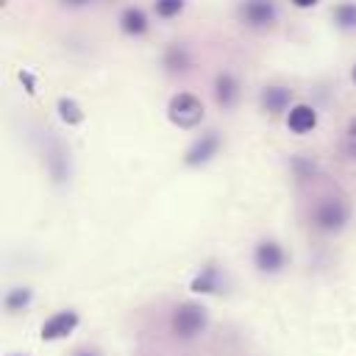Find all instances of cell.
Listing matches in <instances>:
<instances>
[{"label":"cell","mask_w":356,"mask_h":356,"mask_svg":"<svg viewBox=\"0 0 356 356\" xmlns=\"http://www.w3.org/2000/svg\"><path fill=\"white\" fill-rule=\"evenodd\" d=\"M42 156H44V170H47L50 181H53L56 186H64V184L72 178L70 147H67L53 131H44V139H42Z\"/></svg>","instance_id":"1"},{"label":"cell","mask_w":356,"mask_h":356,"mask_svg":"<svg viewBox=\"0 0 356 356\" xmlns=\"http://www.w3.org/2000/svg\"><path fill=\"white\" fill-rule=\"evenodd\" d=\"M167 120L175 128H184V131L197 128L203 122V103H200V97L192 95V92H175L167 100Z\"/></svg>","instance_id":"2"},{"label":"cell","mask_w":356,"mask_h":356,"mask_svg":"<svg viewBox=\"0 0 356 356\" xmlns=\"http://www.w3.org/2000/svg\"><path fill=\"white\" fill-rule=\"evenodd\" d=\"M348 220H350V203H348L345 197H339V195L317 200V206H314V211H312L314 228H320V231H325V234L342 231V228L348 225Z\"/></svg>","instance_id":"3"},{"label":"cell","mask_w":356,"mask_h":356,"mask_svg":"<svg viewBox=\"0 0 356 356\" xmlns=\"http://www.w3.org/2000/svg\"><path fill=\"white\" fill-rule=\"evenodd\" d=\"M170 323H172L175 337H181V339H192V337H197V334L206 328V309H203L200 303H195V300L178 303V306L172 309Z\"/></svg>","instance_id":"4"},{"label":"cell","mask_w":356,"mask_h":356,"mask_svg":"<svg viewBox=\"0 0 356 356\" xmlns=\"http://www.w3.org/2000/svg\"><path fill=\"white\" fill-rule=\"evenodd\" d=\"M242 25L253 31H267L278 22V3L275 0H242L236 8Z\"/></svg>","instance_id":"5"},{"label":"cell","mask_w":356,"mask_h":356,"mask_svg":"<svg viewBox=\"0 0 356 356\" xmlns=\"http://www.w3.org/2000/svg\"><path fill=\"white\" fill-rule=\"evenodd\" d=\"M220 147H222L220 134H217V131H203V134L195 136L192 145L186 147L184 164H186V167H203V164H209V161L220 153Z\"/></svg>","instance_id":"6"},{"label":"cell","mask_w":356,"mask_h":356,"mask_svg":"<svg viewBox=\"0 0 356 356\" xmlns=\"http://www.w3.org/2000/svg\"><path fill=\"white\" fill-rule=\"evenodd\" d=\"M253 264L259 273H281L286 267V250L275 242V239H261L256 248H253Z\"/></svg>","instance_id":"7"},{"label":"cell","mask_w":356,"mask_h":356,"mask_svg":"<svg viewBox=\"0 0 356 356\" xmlns=\"http://www.w3.org/2000/svg\"><path fill=\"white\" fill-rule=\"evenodd\" d=\"M75 325H78V314L72 309H61V312H56V314H50L44 320V325H42L39 334H42V339L53 342V339H64L67 334H72Z\"/></svg>","instance_id":"8"},{"label":"cell","mask_w":356,"mask_h":356,"mask_svg":"<svg viewBox=\"0 0 356 356\" xmlns=\"http://www.w3.org/2000/svg\"><path fill=\"white\" fill-rule=\"evenodd\" d=\"M259 106L267 114H284L286 108H292V89L281 83H270L259 92Z\"/></svg>","instance_id":"9"},{"label":"cell","mask_w":356,"mask_h":356,"mask_svg":"<svg viewBox=\"0 0 356 356\" xmlns=\"http://www.w3.org/2000/svg\"><path fill=\"white\" fill-rule=\"evenodd\" d=\"M214 100H217V106L222 111H228V108H234L239 103V81H236L234 72L222 70V72L214 75Z\"/></svg>","instance_id":"10"},{"label":"cell","mask_w":356,"mask_h":356,"mask_svg":"<svg viewBox=\"0 0 356 356\" xmlns=\"http://www.w3.org/2000/svg\"><path fill=\"white\" fill-rule=\"evenodd\" d=\"M286 128L292 131V134H312L314 128H317V111H314V106H309V103H295L289 111H286Z\"/></svg>","instance_id":"11"},{"label":"cell","mask_w":356,"mask_h":356,"mask_svg":"<svg viewBox=\"0 0 356 356\" xmlns=\"http://www.w3.org/2000/svg\"><path fill=\"white\" fill-rule=\"evenodd\" d=\"M189 289H192L195 295H217V292L222 289V270H220L217 264L200 267V273L192 278Z\"/></svg>","instance_id":"12"},{"label":"cell","mask_w":356,"mask_h":356,"mask_svg":"<svg viewBox=\"0 0 356 356\" xmlns=\"http://www.w3.org/2000/svg\"><path fill=\"white\" fill-rule=\"evenodd\" d=\"M117 22H120V31L125 36H145L147 28H150V19H147V14L139 6H125L120 11V19Z\"/></svg>","instance_id":"13"},{"label":"cell","mask_w":356,"mask_h":356,"mask_svg":"<svg viewBox=\"0 0 356 356\" xmlns=\"http://www.w3.org/2000/svg\"><path fill=\"white\" fill-rule=\"evenodd\" d=\"M161 64H164V70L167 72H172V75H178V72H189L192 70V53H189V47L186 44H167L164 47V56H161Z\"/></svg>","instance_id":"14"},{"label":"cell","mask_w":356,"mask_h":356,"mask_svg":"<svg viewBox=\"0 0 356 356\" xmlns=\"http://www.w3.org/2000/svg\"><path fill=\"white\" fill-rule=\"evenodd\" d=\"M56 111H58V120L64 122V125H81L83 122V108H81V103L75 100V97H58L56 100Z\"/></svg>","instance_id":"15"},{"label":"cell","mask_w":356,"mask_h":356,"mask_svg":"<svg viewBox=\"0 0 356 356\" xmlns=\"http://www.w3.org/2000/svg\"><path fill=\"white\" fill-rule=\"evenodd\" d=\"M331 19L339 31H356V0H342L331 8Z\"/></svg>","instance_id":"16"},{"label":"cell","mask_w":356,"mask_h":356,"mask_svg":"<svg viewBox=\"0 0 356 356\" xmlns=\"http://www.w3.org/2000/svg\"><path fill=\"white\" fill-rule=\"evenodd\" d=\"M31 298H33V292L28 286H14V289H8V295H6L3 303H6L8 312H22V309L31 306Z\"/></svg>","instance_id":"17"},{"label":"cell","mask_w":356,"mask_h":356,"mask_svg":"<svg viewBox=\"0 0 356 356\" xmlns=\"http://www.w3.org/2000/svg\"><path fill=\"white\" fill-rule=\"evenodd\" d=\"M184 6H186V0H153V11L161 19H175L184 11Z\"/></svg>","instance_id":"18"},{"label":"cell","mask_w":356,"mask_h":356,"mask_svg":"<svg viewBox=\"0 0 356 356\" xmlns=\"http://www.w3.org/2000/svg\"><path fill=\"white\" fill-rule=\"evenodd\" d=\"M292 172H295L298 178H312V175L317 172V164H314L312 159H303V156H295V159H292Z\"/></svg>","instance_id":"19"},{"label":"cell","mask_w":356,"mask_h":356,"mask_svg":"<svg viewBox=\"0 0 356 356\" xmlns=\"http://www.w3.org/2000/svg\"><path fill=\"white\" fill-rule=\"evenodd\" d=\"M19 81L25 83V92H28V95H33V92H36V89H33V78H31V72H25V70H22V72H19Z\"/></svg>","instance_id":"20"},{"label":"cell","mask_w":356,"mask_h":356,"mask_svg":"<svg viewBox=\"0 0 356 356\" xmlns=\"http://www.w3.org/2000/svg\"><path fill=\"white\" fill-rule=\"evenodd\" d=\"M289 3H292L295 8H314L320 0H289Z\"/></svg>","instance_id":"21"},{"label":"cell","mask_w":356,"mask_h":356,"mask_svg":"<svg viewBox=\"0 0 356 356\" xmlns=\"http://www.w3.org/2000/svg\"><path fill=\"white\" fill-rule=\"evenodd\" d=\"M345 153H348V156L356 161V139H348V145H345Z\"/></svg>","instance_id":"22"},{"label":"cell","mask_w":356,"mask_h":356,"mask_svg":"<svg viewBox=\"0 0 356 356\" xmlns=\"http://www.w3.org/2000/svg\"><path fill=\"white\" fill-rule=\"evenodd\" d=\"M86 3H92V0H61V6H70V8H81Z\"/></svg>","instance_id":"23"},{"label":"cell","mask_w":356,"mask_h":356,"mask_svg":"<svg viewBox=\"0 0 356 356\" xmlns=\"http://www.w3.org/2000/svg\"><path fill=\"white\" fill-rule=\"evenodd\" d=\"M72 356H97V350H92V348H81V350H75Z\"/></svg>","instance_id":"24"},{"label":"cell","mask_w":356,"mask_h":356,"mask_svg":"<svg viewBox=\"0 0 356 356\" xmlns=\"http://www.w3.org/2000/svg\"><path fill=\"white\" fill-rule=\"evenodd\" d=\"M348 139H356V117L348 122Z\"/></svg>","instance_id":"25"},{"label":"cell","mask_w":356,"mask_h":356,"mask_svg":"<svg viewBox=\"0 0 356 356\" xmlns=\"http://www.w3.org/2000/svg\"><path fill=\"white\" fill-rule=\"evenodd\" d=\"M350 78H353V83H356V64H353V70H350Z\"/></svg>","instance_id":"26"},{"label":"cell","mask_w":356,"mask_h":356,"mask_svg":"<svg viewBox=\"0 0 356 356\" xmlns=\"http://www.w3.org/2000/svg\"><path fill=\"white\" fill-rule=\"evenodd\" d=\"M14 356H19V353H14Z\"/></svg>","instance_id":"27"}]
</instances>
